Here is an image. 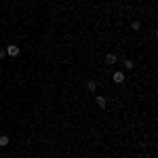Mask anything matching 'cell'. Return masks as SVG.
Listing matches in <instances>:
<instances>
[{"mask_svg": "<svg viewBox=\"0 0 158 158\" xmlns=\"http://www.w3.org/2000/svg\"><path fill=\"white\" fill-rule=\"evenodd\" d=\"M4 53H6L9 57H17V55H19V47H17V44H9V47L4 49Z\"/></svg>", "mask_w": 158, "mask_h": 158, "instance_id": "cell-1", "label": "cell"}, {"mask_svg": "<svg viewBox=\"0 0 158 158\" xmlns=\"http://www.w3.org/2000/svg\"><path fill=\"white\" fill-rule=\"evenodd\" d=\"M112 80H114L116 85H122V82H124V72H114Z\"/></svg>", "mask_w": 158, "mask_h": 158, "instance_id": "cell-2", "label": "cell"}, {"mask_svg": "<svg viewBox=\"0 0 158 158\" xmlns=\"http://www.w3.org/2000/svg\"><path fill=\"white\" fill-rule=\"evenodd\" d=\"M116 59H118V57H116L114 53H110V55H106V63H108V65H114V63H116Z\"/></svg>", "mask_w": 158, "mask_h": 158, "instance_id": "cell-3", "label": "cell"}, {"mask_svg": "<svg viewBox=\"0 0 158 158\" xmlns=\"http://www.w3.org/2000/svg\"><path fill=\"white\" fill-rule=\"evenodd\" d=\"M11 143V139H9V135H0V148H6Z\"/></svg>", "mask_w": 158, "mask_h": 158, "instance_id": "cell-4", "label": "cell"}, {"mask_svg": "<svg viewBox=\"0 0 158 158\" xmlns=\"http://www.w3.org/2000/svg\"><path fill=\"white\" fill-rule=\"evenodd\" d=\"M95 101H97V106H99V108H106V106H108V99H106V97H101V95H99V97H95Z\"/></svg>", "mask_w": 158, "mask_h": 158, "instance_id": "cell-5", "label": "cell"}, {"mask_svg": "<svg viewBox=\"0 0 158 158\" xmlns=\"http://www.w3.org/2000/svg\"><path fill=\"white\" fill-rule=\"evenodd\" d=\"M86 89H89V91H97V82H95V80H89V82H86Z\"/></svg>", "mask_w": 158, "mask_h": 158, "instance_id": "cell-6", "label": "cell"}, {"mask_svg": "<svg viewBox=\"0 0 158 158\" xmlns=\"http://www.w3.org/2000/svg\"><path fill=\"white\" fill-rule=\"evenodd\" d=\"M124 68H127V70H133V68H135V61L133 59H124Z\"/></svg>", "mask_w": 158, "mask_h": 158, "instance_id": "cell-7", "label": "cell"}, {"mask_svg": "<svg viewBox=\"0 0 158 158\" xmlns=\"http://www.w3.org/2000/svg\"><path fill=\"white\" fill-rule=\"evenodd\" d=\"M131 27H133V30H139V27H141V23H139V21H133V23H131Z\"/></svg>", "mask_w": 158, "mask_h": 158, "instance_id": "cell-8", "label": "cell"}, {"mask_svg": "<svg viewBox=\"0 0 158 158\" xmlns=\"http://www.w3.org/2000/svg\"><path fill=\"white\" fill-rule=\"evenodd\" d=\"M4 55H6V53H4V49H0V59H2Z\"/></svg>", "mask_w": 158, "mask_h": 158, "instance_id": "cell-9", "label": "cell"}]
</instances>
